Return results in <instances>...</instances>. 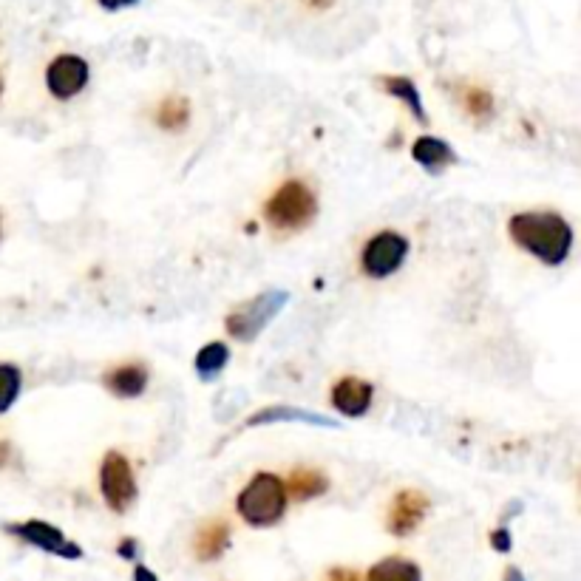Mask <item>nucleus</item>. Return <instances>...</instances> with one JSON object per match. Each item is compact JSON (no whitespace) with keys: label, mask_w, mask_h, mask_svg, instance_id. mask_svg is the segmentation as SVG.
Listing matches in <instances>:
<instances>
[{"label":"nucleus","mask_w":581,"mask_h":581,"mask_svg":"<svg viewBox=\"0 0 581 581\" xmlns=\"http://www.w3.org/2000/svg\"><path fill=\"white\" fill-rule=\"evenodd\" d=\"M409 256V241L400 233L383 230L366 241L363 256H360V267L369 278H386V275L397 273L403 267V261Z\"/></svg>","instance_id":"423d86ee"},{"label":"nucleus","mask_w":581,"mask_h":581,"mask_svg":"<svg viewBox=\"0 0 581 581\" xmlns=\"http://www.w3.org/2000/svg\"><path fill=\"white\" fill-rule=\"evenodd\" d=\"M491 545L499 550V553H508L513 547L511 542V533H508V528H496L494 533H491Z\"/></svg>","instance_id":"4be33fe9"},{"label":"nucleus","mask_w":581,"mask_h":581,"mask_svg":"<svg viewBox=\"0 0 581 581\" xmlns=\"http://www.w3.org/2000/svg\"><path fill=\"white\" fill-rule=\"evenodd\" d=\"M105 386H108V392L117 394L122 400H131V397H139V394L145 392L148 372L139 363H125V366H117L114 372L105 375Z\"/></svg>","instance_id":"ddd939ff"},{"label":"nucleus","mask_w":581,"mask_h":581,"mask_svg":"<svg viewBox=\"0 0 581 581\" xmlns=\"http://www.w3.org/2000/svg\"><path fill=\"white\" fill-rule=\"evenodd\" d=\"M411 156H414V162H417V165H423L428 173H440L443 168H448V165H454V162H457L454 148L437 137L417 139V142H414V148H411Z\"/></svg>","instance_id":"f8f14e48"},{"label":"nucleus","mask_w":581,"mask_h":581,"mask_svg":"<svg viewBox=\"0 0 581 581\" xmlns=\"http://www.w3.org/2000/svg\"><path fill=\"white\" fill-rule=\"evenodd\" d=\"M287 292L284 290H270V292H261L256 298H250L247 304H241L239 309H233L230 315H227V332L233 335V338H239V341H253L258 332L264 329V326L273 321L275 315L284 309L287 304Z\"/></svg>","instance_id":"20e7f679"},{"label":"nucleus","mask_w":581,"mask_h":581,"mask_svg":"<svg viewBox=\"0 0 581 581\" xmlns=\"http://www.w3.org/2000/svg\"><path fill=\"white\" fill-rule=\"evenodd\" d=\"M462 103L468 108V114L471 117H477V120H485V117H491L494 114V94L491 91H485V88H468L465 91V97H462Z\"/></svg>","instance_id":"412c9836"},{"label":"nucleus","mask_w":581,"mask_h":581,"mask_svg":"<svg viewBox=\"0 0 581 581\" xmlns=\"http://www.w3.org/2000/svg\"><path fill=\"white\" fill-rule=\"evenodd\" d=\"M88 83V63L77 54H60L54 57L46 69V86L57 100H71L77 97Z\"/></svg>","instance_id":"6e6552de"},{"label":"nucleus","mask_w":581,"mask_h":581,"mask_svg":"<svg viewBox=\"0 0 581 581\" xmlns=\"http://www.w3.org/2000/svg\"><path fill=\"white\" fill-rule=\"evenodd\" d=\"M100 491H103L105 505L111 511L125 513L134 499H137V479L131 462L122 457L120 451H108L103 465H100Z\"/></svg>","instance_id":"39448f33"},{"label":"nucleus","mask_w":581,"mask_h":581,"mask_svg":"<svg viewBox=\"0 0 581 581\" xmlns=\"http://www.w3.org/2000/svg\"><path fill=\"white\" fill-rule=\"evenodd\" d=\"M304 3H309L312 9H329V6H332L335 0H304Z\"/></svg>","instance_id":"cd10ccee"},{"label":"nucleus","mask_w":581,"mask_h":581,"mask_svg":"<svg viewBox=\"0 0 581 581\" xmlns=\"http://www.w3.org/2000/svg\"><path fill=\"white\" fill-rule=\"evenodd\" d=\"M284 488L292 499H315V496L326 494L329 479L318 468H295L290 479L284 482Z\"/></svg>","instance_id":"dca6fc26"},{"label":"nucleus","mask_w":581,"mask_h":581,"mask_svg":"<svg viewBox=\"0 0 581 581\" xmlns=\"http://www.w3.org/2000/svg\"><path fill=\"white\" fill-rule=\"evenodd\" d=\"M372 397H375L372 383H366L360 377H343L332 389V406L346 417H363L372 406Z\"/></svg>","instance_id":"9d476101"},{"label":"nucleus","mask_w":581,"mask_h":581,"mask_svg":"<svg viewBox=\"0 0 581 581\" xmlns=\"http://www.w3.org/2000/svg\"><path fill=\"white\" fill-rule=\"evenodd\" d=\"M380 86L386 88L392 97H397L400 103L409 105V111L414 120L428 125V114H426V108H423V100H420V88L414 86V80H409V77H400V74H389V77H380Z\"/></svg>","instance_id":"2eb2a0df"},{"label":"nucleus","mask_w":581,"mask_h":581,"mask_svg":"<svg viewBox=\"0 0 581 581\" xmlns=\"http://www.w3.org/2000/svg\"><path fill=\"white\" fill-rule=\"evenodd\" d=\"M117 553H120L122 559H134L137 556V539H122Z\"/></svg>","instance_id":"393cba45"},{"label":"nucleus","mask_w":581,"mask_h":581,"mask_svg":"<svg viewBox=\"0 0 581 581\" xmlns=\"http://www.w3.org/2000/svg\"><path fill=\"white\" fill-rule=\"evenodd\" d=\"M366 581H423L420 567L409 559H400V556H389L383 562H377L369 570V579Z\"/></svg>","instance_id":"f3484780"},{"label":"nucleus","mask_w":581,"mask_h":581,"mask_svg":"<svg viewBox=\"0 0 581 581\" xmlns=\"http://www.w3.org/2000/svg\"><path fill=\"white\" fill-rule=\"evenodd\" d=\"M273 423H309V426H321V428H338V423L326 414H318V411L307 409H295V406H270V409L256 411L250 420H247V428L256 426H273Z\"/></svg>","instance_id":"9b49d317"},{"label":"nucleus","mask_w":581,"mask_h":581,"mask_svg":"<svg viewBox=\"0 0 581 581\" xmlns=\"http://www.w3.org/2000/svg\"><path fill=\"white\" fill-rule=\"evenodd\" d=\"M230 545V525L216 519V522H207L205 528L196 533V559L202 562H213L219 559L224 550Z\"/></svg>","instance_id":"4468645a"},{"label":"nucleus","mask_w":581,"mask_h":581,"mask_svg":"<svg viewBox=\"0 0 581 581\" xmlns=\"http://www.w3.org/2000/svg\"><path fill=\"white\" fill-rule=\"evenodd\" d=\"M502 581H525V576H522V570H519V567H508V570H505V579Z\"/></svg>","instance_id":"bb28decb"},{"label":"nucleus","mask_w":581,"mask_h":581,"mask_svg":"<svg viewBox=\"0 0 581 581\" xmlns=\"http://www.w3.org/2000/svg\"><path fill=\"white\" fill-rule=\"evenodd\" d=\"M134 581H159V579H156L154 570H148L145 564H139L137 570H134Z\"/></svg>","instance_id":"a878e982"},{"label":"nucleus","mask_w":581,"mask_h":581,"mask_svg":"<svg viewBox=\"0 0 581 581\" xmlns=\"http://www.w3.org/2000/svg\"><path fill=\"white\" fill-rule=\"evenodd\" d=\"M428 511V496L420 491H400L389 505V516H386V528L394 536H409L423 522Z\"/></svg>","instance_id":"1a4fd4ad"},{"label":"nucleus","mask_w":581,"mask_h":581,"mask_svg":"<svg viewBox=\"0 0 581 581\" xmlns=\"http://www.w3.org/2000/svg\"><path fill=\"white\" fill-rule=\"evenodd\" d=\"M508 236L547 267L564 264L573 250V227L559 213H516L508 222Z\"/></svg>","instance_id":"f257e3e1"},{"label":"nucleus","mask_w":581,"mask_h":581,"mask_svg":"<svg viewBox=\"0 0 581 581\" xmlns=\"http://www.w3.org/2000/svg\"><path fill=\"white\" fill-rule=\"evenodd\" d=\"M227 360H230V349H227V343L213 341L199 349V355H196V360H193V366H196V372L205 377V380H213V377L219 375L224 366H227Z\"/></svg>","instance_id":"a211bd4d"},{"label":"nucleus","mask_w":581,"mask_h":581,"mask_svg":"<svg viewBox=\"0 0 581 581\" xmlns=\"http://www.w3.org/2000/svg\"><path fill=\"white\" fill-rule=\"evenodd\" d=\"M315 210H318L315 193L304 182H284L270 196L264 216L275 230H298L315 219Z\"/></svg>","instance_id":"7ed1b4c3"},{"label":"nucleus","mask_w":581,"mask_h":581,"mask_svg":"<svg viewBox=\"0 0 581 581\" xmlns=\"http://www.w3.org/2000/svg\"><path fill=\"white\" fill-rule=\"evenodd\" d=\"M20 383H23V375H20L18 366L0 363V414L15 406V400H18L20 394Z\"/></svg>","instance_id":"aec40b11"},{"label":"nucleus","mask_w":581,"mask_h":581,"mask_svg":"<svg viewBox=\"0 0 581 581\" xmlns=\"http://www.w3.org/2000/svg\"><path fill=\"white\" fill-rule=\"evenodd\" d=\"M103 9H108V12H120V9H125V6H137L139 0H97Z\"/></svg>","instance_id":"b1692460"},{"label":"nucleus","mask_w":581,"mask_h":581,"mask_svg":"<svg viewBox=\"0 0 581 581\" xmlns=\"http://www.w3.org/2000/svg\"><path fill=\"white\" fill-rule=\"evenodd\" d=\"M156 122L165 131H179L190 122V103L185 97H165L156 108Z\"/></svg>","instance_id":"6ab92c4d"},{"label":"nucleus","mask_w":581,"mask_h":581,"mask_svg":"<svg viewBox=\"0 0 581 581\" xmlns=\"http://www.w3.org/2000/svg\"><path fill=\"white\" fill-rule=\"evenodd\" d=\"M0 94H3V77H0Z\"/></svg>","instance_id":"c85d7f7f"},{"label":"nucleus","mask_w":581,"mask_h":581,"mask_svg":"<svg viewBox=\"0 0 581 581\" xmlns=\"http://www.w3.org/2000/svg\"><path fill=\"white\" fill-rule=\"evenodd\" d=\"M326 581H360V576L355 570H346V567H338V570H332Z\"/></svg>","instance_id":"5701e85b"},{"label":"nucleus","mask_w":581,"mask_h":581,"mask_svg":"<svg viewBox=\"0 0 581 581\" xmlns=\"http://www.w3.org/2000/svg\"><path fill=\"white\" fill-rule=\"evenodd\" d=\"M6 530L20 536L23 542L40 547L46 553H52V556H63V559H80L83 556L80 545H74L71 539H66L63 530L54 528L49 522H43V519H29V522H20V525H6Z\"/></svg>","instance_id":"0eeeda50"},{"label":"nucleus","mask_w":581,"mask_h":581,"mask_svg":"<svg viewBox=\"0 0 581 581\" xmlns=\"http://www.w3.org/2000/svg\"><path fill=\"white\" fill-rule=\"evenodd\" d=\"M239 508L241 519L253 528H270L275 525L284 511H287V488H284V479L275 477V474H256V477L247 482V488L239 494Z\"/></svg>","instance_id":"f03ea898"}]
</instances>
